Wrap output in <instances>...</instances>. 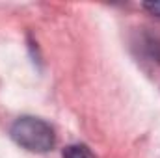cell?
Returning a JSON list of instances; mask_svg holds the SVG:
<instances>
[{
	"instance_id": "cell-2",
	"label": "cell",
	"mask_w": 160,
	"mask_h": 158,
	"mask_svg": "<svg viewBox=\"0 0 160 158\" xmlns=\"http://www.w3.org/2000/svg\"><path fill=\"white\" fill-rule=\"evenodd\" d=\"M136 48L151 62H160V34L153 32V28H143L134 41Z\"/></svg>"
},
{
	"instance_id": "cell-3",
	"label": "cell",
	"mask_w": 160,
	"mask_h": 158,
	"mask_svg": "<svg viewBox=\"0 0 160 158\" xmlns=\"http://www.w3.org/2000/svg\"><path fill=\"white\" fill-rule=\"evenodd\" d=\"M63 158H95V156L89 151V147L77 143V145H69V147L63 149Z\"/></svg>"
},
{
	"instance_id": "cell-1",
	"label": "cell",
	"mask_w": 160,
	"mask_h": 158,
	"mask_svg": "<svg viewBox=\"0 0 160 158\" xmlns=\"http://www.w3.org/2000/svg\"><path fill=\"white\" fill-rule=\"evenodd\" d=\"M9 136L19 147L30 153H48L56 145V132L50 123L34 116L15 119L9 126Z\"/></svg>"
},
{
	"instance_id": "cell-4",
	"label": "cell",
	"mask_w": 160,
	"mask_h": 158,
	"mask_svg": "<svg viewBox=\"0 0 160 158\" xmlns=\"http://www.w3.org/2000/svg\"><path fill=\"white\" fill-rule=\"evenodd\" d=\"M143 9L149 11L153 17L160 19V2H145V4H143Z\"/></svg>"
}]
</instances>
